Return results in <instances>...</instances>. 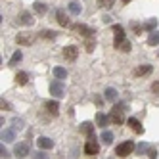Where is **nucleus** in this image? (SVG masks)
<instances>
[{
	"label": "nucleus",
	"instance_id": "2",
	"mask_svg": "<svg viewBox=\"0 0 159 159\" xmlns=\"http://www.w3.org/2000/svg\"><path fill=\"white\" fill-rule=\"evenodd\" d=\"M134 142L132 140H127V142H123V144H119L117 148H115V155L117 157H127V155H130L132 152H134Z\"/></svg>",
	"mask_w": 159,
	"mask_h": 159
},
{
	"label": "nucleus",
	"instance_id": "27",
	"mask_svg": "<svg viewBox=\"0 0 159 159\" xmlns=\"http://www.w3.org/2000/svg\"><path fill=\"white\" fill-rule=\"evenodd\" d=\"M81 4H79V2H69V12L73 14V16H79V14H81Z\"/></svg>",
	"mask_w": 159,
	"mask_h": 159
},
{
	"label": "nucleus",
	"instance_id": "41",
	"mask_svg": "<svg viewBox=\"0 0 159 159\" xmlns=\"http://www.w3.org/2000/svg\"><path fill=\"white\" fill-rule=\"evenodd\" d=\"M130 2V0H123V4H129Z\"/></svg>",
	"mask_w": 159,
	"mask_h": 159
},
{
	"label": "nucleus",
	"instance_id": "21",
	"mask_svg": "<svg viewBox=\"0 0 159 159\" xmlns=\"http://www.w3.org/2000/svg\"><path fill=\"white\" fill-rule=\"evenodd\" d=\"M107 123H109V119L104 115V113H98V115H96V125H98V127L106 129V127H107Z\"/></svg>",
	"mask_w": 159,
	"mask_h": 159
},
{
	"label": "nucleus",
	"instance_id": "1",
	"mask_svg": "<svg viewBox=\"0 0 159 159\" xmlns=\"http://www.w3.org/2000/svg\"><path fill=\"white\" fill-rule=\"evenodd\" d=\"M125 107H127L125 104H117L111 109V113H109L111 123H115V125H123L125 123Z\"/></svg>",
	"mask_w": 159,
	"mask_h": 159
},
{
	"label": "nucleus",
	"instance_id": "28",
	"mask_svg": "<svg viewBox=\"0 0 159 159\" xmlns=\"http://www.w3.org/2000/svg\"><path fill=\"white\" fill-rule=\"evenodd\" d=\"M100 138H102V142H104V144H111V142H113V134H111L109 130H104Z\"/></svg>",
	"mask_w": 159,
	"mask_h": 159
},
{
	"label": "nucleus",
	"instance_id": "40",
	"mask_svg": "<svg viewBox=\"0 0 159 159\" xmlns=\"http://www.w3.org/2000/svg\"><path fill=\"white\" fill-rule=\"evenodd\" d=\"M35 157H39V159H42V157H46V153H44V152H39Z\"/></svg>",
	"mask_w": 159,
	"mask_h": 159
},
{
	"label": "nucleus",
	"instance_id": "19",
	"mask_svg": "<svg viewBox=\"0 0 159 159\" xmlns=\"http://www.w3.org/2000/svg\"><path fill=\"white\" fill-rule=\"evenodd\" d=\"M16 130V129H14ZM12 129H6V130H2V140L4 142H14V138H16V132H14Z\"/></svg>",
	"mask_w": 159,
	"mask_h": 159
},
{
	"label": "nucleus",
	"instance_id": "23",
	"mask_svg": "<svg viewBox=\"0 0 159 159\" xmlns=\"http://www.w3.org/2000/svg\"><path fill=\"white\" fill-rule=\"evenodd\" d=\"M54 77L60 79V81H63V79H67V71L63 69V67H54Z\"/></svg>",
	"mask_w": 159,
	"mask_h": 159
},
{
	"label": "nucleus",
	"instance_id": "30",
	"mask_svg": "<svg viewBox=\"0 0 159 159\" xmlns=\"http://www.w3.org/2000/svg\"><path fill=\"white\" fill-rule=\"evenodd\" d=\"M113 2H115V0H98V6L107 10V8H111V6H113Z\"/></svg>",
	"mask_w": 159,
	"mask_h": 159
},
{
	"label": "nucleus",
	"instance_id": "36",
	"mask_svg": "<svg viewBox=\"0 0 159 159\" xmlns=\"http://www.w3.org/2000/svg\"><path fill=\"white\" fill-rule=\"evenodd\" d=\"M148 157H152V159H155V157H157V152H155V150H150V152H148Z\"/></svg>",
	"mask_w": 159,
	"mask_h": 159
},
{
	"label": "nucleus",
	"instance_id": "9",
	"mask_svg": "<svg viewBox=\"0 0 159 159\" xmlns=\"http://www.w3.org/2000/svg\"><path fill=\"white\" fill-rule=\"evenodd\" d=\"M127 125H129V127H130L136 134H142V132H144V127L140 125V121H138V119H134V117H130V119L127 121Z\"/></svg>",
	"mask_w": 159,
	"mask_h": 159
},
{
	"label": "nucleus",
	"instance_id": "18",
	"mask_svg": "<svg viewBox=\"0 0 159 159\" xmlns=\"http://www.w3.org/2000/svg\"><path fill=\"white\" fill-rule=\"evenodd\" d=\"M16 83H17L19 86H23V84H27V83H29V75H27L25 71H19V73L16 75Z\"/></svg>",
	"mask_w": 159,
	"mask_h": 159
},
{
	"label": "nucleus",
	"instance_id": "10",
	"mask_svg": "<svg viewBox=\"0 0 159 159\" xmlns=\"http://www.w3.org/2000/svg\"><path fill=\"white\" fill-rule=\"evenodd\" d=\"M14 153L17 157H27V153H29V144H17L14 148Z\"/></svg>",
	"mask_w": 159,
	"mask_h": 159
},
{
	"label": "nucleus",
	"instance_id": "17",
	"mask_svg": "<svg viewBox=\"0 0 159 159\" xmlns=\"http://www.w3.org/2000/svg\"><path fill=\"white\" fill-rule=\"evenodd\" d=\"M104 94H106V100H107V102H117V98H119L117 90H115V88H111V86L106 88V92H104Z\"/></svg>",
	"mask_w": 159,
	"mask_h": 159
},
{
	"label": "nucleus",
	"instance_id": "11",
	"mask_svg": "<svg viewBox=\"0 0 159 159\" xmlns=\"http://www.w3.org/2000/svg\"><path fill=\"white\" fill-rule=\"evenodd\" d=\"M152 73V65H138L134 69V77H146Z\"/></svg>",
	"mask_w": 159,
	"mask_h": 159
},
{
	"label": "nucleus",
	"instance_id": "4",
	"mask_svg": "<svg viewBox=\"0 0 159 159\" xmlns=\"http://www.w3.org/2000/svg\"><path fill=\"white\" fill-rule=\"evenodd\" d=\"M50 94H52L54 98H63V96H65V88H63V84H61L60 79H58V81H52V83H50Z\"/></svg>",
	"mask_w": 159,
	"mask_h": 159
},
{
	"label": "nucleus",
	"instance_id": "25",
	"mask_svg": "<svg viewBox=\"0 0 159 159\" xmlns=\"http://www.w3.org/2000/svg\"><path fill=\"white\" fill-rule=\"evenodd\" d=\"M115 48H117V50H121V52H130V42L125 39V40H121L119 44H115Z\"/></svg>",
	"mask_w": 159,
	"mask_h": 159
},
{
	"label": "nucleus",
	"instance_id": "32",
	"mask_svg": "<svg viewBox=\"0 0 159 159\" xmlns=\"http://www.w3.org/2000/svg\"><path fill=\"white\" fill-rule=\"evenodd\" d=\"M130 27H132V31H134V35H140L142 29H144V25H138V23H132Z\"/></svg>",
	"mask_w": 159,
	"mask_h": 159
},
{
	"label": "nucleus",
	"instance_id": "5",
	"mask_svg": "<svg viewBox=\"0 0 159 159\" xmlns=\"http://www.w3.org/2000/svg\"><path fill=\"white\" fill-rule=\"evenodd\" d=\"M71 29L77 33V35H83V37H94V29H90V27H86V25H83V23H75V25H71Z\"/></svg>",
	"mask_w": 159,
	"mask_h": 159
},
{
	"label": "nucleus",
	"instance_id": "35",
	"mask_svg": "<svg viewBox=\"0 0 159 159\" xmlns=\"http://www.w3.org/2000/svg\"><path fill=\"white\" fill-rule=\"evenodd\" d=\"M0 107H2V109H12V106H10L4 98H2V102H0Z\"/></svg>",
	"mask_w": 159,
	"mask_h": 159
},
{
	"label": "nucleus",
	"instance_id": "24",
	"mask_svg": "<svg viewBox=\"0 0 159 159\" xmlns=\"http://www.w3.org/2000/svg\"><path fill=\"white\" fill-rule=\"evenodd\" d=\"M144 29H146V31H155V29H157V17L148 19L146 23H144Z\"/></svg>",
	"mask_w": 159,
	"mask_h": 159
},
{
	"label": "nucleus",
	"instance_id": "26",
	"mask_svg": "<svg viewBox=\"0 0 159 159\" xmlns=\"http://www.w3.org/2000/svg\"><path fill=\"white\" fill-rule=\"evenodd\" d=\"M33 8H35V12L40 14V16H42V14H46V10H48L46 4H42V2H33Z\"/></svg>",
	"mask_w": 159,
	"mask_h": 159
},
{
	"label": "nucleus",
	"instance_id": "14",
	"mask_svg": "<svg viewBox=\"0 0 159 159\" xmlns=\"http://www.w3.org/2000/svg\"><path fill=\"white\" fill-rule=\"evenodd\" d=\"M37 144H39V148H42V150H50V148L54 146V140L46 138V136H40V138L37 140Z\"/></svg>",
	"mask_w": 159,
	"mask_h": 159
},
{
	"label": "nucleus",
	"instance_id": "8",
	"mask_svg": "<svg viewBox=\"0 0 159 159\" xmlns=\"http://www.w3.org/2000/svg\"><path fill=\"white\" fill-rule=\"evenodd\" d=\"M16 42L19 44V46H31V44H33V37L23 35V33H19V35L16 37Z\"/></svg>",
	"mask_w": 159,
	"mask_h": 159
},
{
	"label": "nucleus",
	"instance_id": "34",
	"mask_svg": "<svg viewBox=\"0 0 159 159\" xmlns=\"http://www.w3.org/2000/svg\"><path fill=\"white\" fill-rule=\"evenodd\" d=\"M0 157H10V153H8V150H6V148H4V144H2V148H0Z\"/></svg>",
	"mask_w": 159,
	"mask_h": 159
},
{
	"label": "nucleus",
	"instance_id": "3",
	"mask_svg": "<svg viewBox=\"0 0 159 159\" xmlns=\"http://www.w3.org/2000/svg\"><path fill=\"white\" fill-rule=\"evenodd\" d=\"M84 153L86 155H98L100 153V144L96 142L94 136H90V138L86 140V144H84Z\"/></svg>",
	"mask_w": 159,
	"mask_h": 159
},
{
	"label": "nucleus",
	"instance_id": "39",
	"mask_svg": "<svg viewBox=\"0 0 159 159\" xmlns=\"http://www.w3.org/2000/svg\"><path fill=\"white\" fill-rule=\"evenodd\" d=\"M102 102H104V100H102L100 96H96V98H94V104H98V106H102Z\"/></svg>",
	"mask_w": 159,
	"mask_h": 159
},
{
	"label": "nucleus",
	"instance_id": "12",
	"mask_svg": "<svg viewBox=\"0 0 159 159\" xmlns=\"http://www.w3.org/2000/svg\"><path fill=\"white\" fill-rule=\"evenodd\" d=\"M44 107H46V111L50 113V115H58V113H60V104H58V102H46V106H44Z\"/></svg>",
	"mask_w": 159,
	"mask_h": 159
},
{
	"label": "nucleus",
	"instance_id": "31",
	"mask_svg": "<svg viewBox=\"0 0 159 159\" xmlns=\"http://www.w3.org/2000/svg\"><path fill=\"white\" fill-rule=\"evenodd\" d=\"M42 37H44V39H50V40H54V39L58 37V35H56L54 31H42Z\"/></svg>",
	"mask_w": 159,
	"mask_h": 159
},
{
	"label": "nucleus",
	"instance_id": "13",
	"mask_svg": "<svg viewBox=\"0 0 159 159\" xmlns=\"http://www.w3.org/2000/svg\"><path fill=\"white\" fill-rule=\"evenodd\" d=\"M113 33H115V42H113V46H115V44H119L121 40H125V29H123L121 25H115V27H113Z\"/></svg>",
	"mask_w": 159,
	"mask_h": 159
},
{
	"label": "nucleus",
	"instance_id": "7",
	"mask_svg": "<svg viewBox=\"0 0 159 159\" xmlns=\"http://www.w3.org/2000/svg\"><path fill=\"white\" fill-rule=\"evenodd\" d=\"M17 23L19 25H33V23H35V19H33V16L29 12H21L17 16Z\"/></svg>",
	"mask_w": 159,
	"mask_h": 159
},
{
	"label": "nucleus",
	"instance_id": "29",
	"mask_svg": "<svg viewBox=\"0 0 159 159\" xmlns=\"http://www.w3.org/2000/svg\"><path fill=\"white\" fill-rule=\"evenodd\" d=\"M84 48H86V52H92V50L96 48V40H94L92 37H86V44H84Z\"/></svg>",
	"mask_w": 159,
	"mask_h": 159
},
{
	"label": "nucleus",
	"instance_id": "33",
	"mask_svg": "<svg viewBox=\"0 0 159 159\" xmlns=\"http://www.w3.org/2000/svg\"><path fill=\"white\" fill-rule=\"evenodd\" d=\"M12 125H14V129H16V130H17V129H19V130L23 129V121H21V119H14Z\"/></svg>",
	"mask_w": 159,
	"mask_h": 159
},
{
	"label": "nucleus",
	"instance_id": "38",
	"mask_svg": "<svg viewBox=\"0 0 159 159\" xmlns=\"http://www.w3.org/2000/svg\"><path fill=\"white\" fill-rule=\"evenodd\" d=\"M146 150H148V146H146V144H140V146H138V152H140V153L146 152Z\"/></svg>",
	"mask_w": 159,
	"mask_h": 159
},
{
	"label": "nucleus",
	"instance_id": "6",
	"mask_svg": "<svg viewBox=\"0 0 159 159\" xmlns=\"http://www.w3.org/2000/svg\"><path fill=\"white\" fill-rule=\"evenodd\" d=\"M77 56H79V48H77V46H65V48H63V58H65L67 61H75Z\"/></svg>",
	"mask_w": 159,
	"mask_h": 159
},
{
	"label": "nucleus",
	"instance_id": "20",
	"mask_svg": "<svg viewBox=\"0 0 159 159\" xmlns=\"http://www.w3.org/2000/svg\"><path fill=\"white\" fill-rule=\"evenodd\" d=\"M58 23H60L61 27H67V25H69V17L65 16L63 10H58Z\"/></svg>",
	"mask_w": 159,
	"mask_h": 159
},
{
	"label": "nucleus",
	"instance_id": "22",
	"mask_svg": "<svg viewBox=\"0 0 159 159\" xmlns=\"http://www.w3.org/2000/svg\"><path fill=\"white\" fill-rule=\"evenodd\" d=\"M21 60H23V54H21V52L17 50V52H14L12 58H10V63H8V65H10V67H14V65H17Z\"/></svg>",
	"mask_w": 159,
	"mask_h": 159
},
{
	"label": "nucleus",
	"instance_id": "15",
	"mask_svg": "<svg viewBox=\"0 0 159 159\" xmlns=\"http://www.w3.org/2000/svg\"><path fill=\"white\" fill-rule=\"evenodd\" d=\"M81 132L84 136H88V138H90V136H94V125L92 123H83L81 125Z\"/></svg>",
	"mask_w": 159,
	"mask_h": 159
},
{
	"label": "nucleus",
	"instance_id": "37",
	"mask_svg": "<svg viewBox=\"0 0 159 159\" xmlns=\"http://www.w3.org/2000/svg\"><path fill=\"white\" fill-rule=\"evenodd\" d=\"M152 90H153V92H159V81H155V83L152 84Z\"/></svg>",
	"mask_w": 159,
	"mask_h": 159
},
{
	"label": "nucleus",
	"instance_id": "16",
	"mask_svg": "<svg viewBox=\"0 0 159 159\" xmlns=\"http://www.w3.org/2000/svg\"><path fill=\"white\" fill-rule=\"evenodd\" d=\"M148 44L150 46H159V31H152L150 33V37H148Z\"/></svg>",
	"mask_w": 159,
	"mask_h": 159
}]
</instances>
